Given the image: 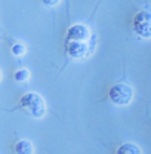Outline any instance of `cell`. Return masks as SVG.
<instances>
[{
    "label": "cell",
    "instance_id": "1",
    "mask_svg": "<svg viewBox=\"0 0 151 154\" xmlns=\"http://www.w3.org/2000/svg\"><path fill=\"white\" fill-rule=\"evenodd\" d=\"M21 107L25 110V113H28L33 117H43L46 113V105L43 98L34 92L25 94L21 98Z\"/></svg>",
    "mask_w": 151,
    "mask_h": 154
},
{
    "label": "cell",
    "instance_id": "2",
    "mask_svg": "<svg viewBox=\"0 0 151 154\" xmlns=\"http://www.w3.org/2000/svg\"><path fill=\"white\" fill-rule=\"evenodd\" d=\"M133 30L142 38L151 37V12L142 11L133 18Z\"/></svg>",
    "mask_w": 151,
    "mask_h": 154
},
{
    "label": "cell",
    "instance_id": "3",
    "mask_svg": "<svg viewBox=\"0 0 151 154\" xmlns=\"http://www.w3.org/2000/svg\"><path fill=\"white\" fill-rule=\"evenodd\" d=\"M133 98V91L128 85H114L110 89V99L117 105H128Z\"/></svg>",
    "mask_w": 151,
    "mask_h": 154
},
{
    "label": "cell",
    "instance_id": "4",
    "mask_svg": "<svg viewBox=\"0 0 151 154\" xmlns=\"http://www.w3.org/2000/svg\"><path fill=\"white\" fill-rule=\"evenodd\" d=\"M89 36H91L89 34V30L85 25H82V24H76V25H73L68 30V38L73 40V42H82V43H85L89 38Z\"/></svg>",
    "mask_w": 151,
    "mask_h": 154
},
{
    "label": "cell",
    "instance_id": "5",
    "mask_svg": "<svg viewBox=\"0 0 151 154\" xmlns=\"http://www.w3.org/2000/svg\"><path fill=\"white\" fill-rule=\"evenodd\" d=\"M68 54L70 57L73 58H83L88 54V46L86 43H82V42H71L68 45Z\"/></svg>",
    "mask_w": 151,
    "mask_h": 154
},
{
    "label": "cell",
    "instance_id": "6",
    "mask_svg": "<svg viewBox=\"0 0 151 154\" xmlns=\"http://www.w3.org/2000/svg\"><path fill=\"white\" fill-rule=\"evenodd\" d=\"M15 153L17 154H33L34 153V148H33V144L27 139H22L19 141L18 144L15 145Z\"/></svg>",
    "mask_w": 151,
    "mask_h": 154
},
{
    "label": "cell",
    "instance_id": "7",
    "mask_svg": "<svg viewBox=\"0 0 151 154\" xmlns=\"http://www.w3.org/2000/svg\"><path fill=\"white\" fill-rule=\"evenodd\" d=\"M117 154H141V150H139L138 145L128 142V144H123V145L119 147Z\"/></svg>",
    "mask_w": 151,
    "mask_h": 154
},
{
    "label": "cell",
    "instance_id": "8",
    "mask_svg": "<svg viewBox=\"0 0 151 154\" xmlns=\"http://www.w3.org/2000/svg\"><path fill=\"white\" fill-rule=\"evenodd\" d=\"M28 76H30V73H28L27 70H18L14 77H15L17 82H25V80L28 79Z\"/></svg>",
    "mask_w": 151,
    "mask_h": 154
},
{
    "label": "cell",
    "instance_id": "9",
    "mask_svg": "<svg viewBox=\"0 0 151 154\" xmlns=\"http://www.w3.org/2000/svg\"><path fill=\"white\" fill-rule=\"evenodd\" d=\"M12 52H14L15 55H22V54H25V48H24V45L17 43V45L12 46Z\"/></svg>",
    "mask_w": 151,
    "mask_h": 154
}]
</instances>
